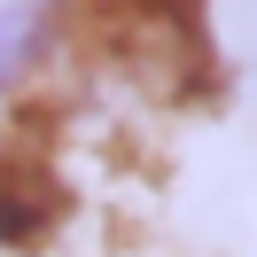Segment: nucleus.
I'll list each match as a JSON object with an SVG mask.
<instances>
[{
    "label": "nucleus",
    "instance_id": "nucleus-4",
    "mask_svg": "<svg viewBox=\"0 0 257 257\" xmlns=\"http://www.w3.org/2000/svg\"><path fill=\"white\" fill-rule=\"evenodd\" d=\"M172 8H187V0H172Z\"/></svg>",
    "mask_w": 257,
    "mask_h": 257
},
{
    "label": "nucleus",
    "instance_id": "nucleus-2",
    "mask_svg": "<svg viewBox=\"0 0 257 257\" xmlns=\"http://www.w3.org/2000/svg\"><path fill=\"white\" fill-rule=\"evenodd\" d=\"M47 39H55V16L39 8V0H0V94L39 70Z\"/></svg>",
    "mask_w": 257,
    "mask_h": 257
},
{
    "label": "nucleus",
    "instance_id": "nucleus-1",
    "mask_svg": "<svg viewBox=\"0 0 257 257\" xmlns=\"http://www.w3.org/2000/svg\"><path fill=\"white\" fill-rule=\"evenodd\" d=\"M55 218H63V179H55L47 148L0 117V249H39Z\"/></svg>",
    "mask_w": 257,
    "mask_h": 257
},
{
    "label": "nucleus",
    "instance_id": "nucleus-3",
    "mask_svg": "<svg viewBox=\"0 0 257 257\" xmlns=\"http://www.w3.org/2000/svg\"><path fill=\"white\" fill-rule=\"evenodd\" d=\"M218 47H226V63H234V78L257 94V0H234V8H226Z\"/></svg>",
    "mask_w": 257,
    "mask_h": 257
}]
</instances>
